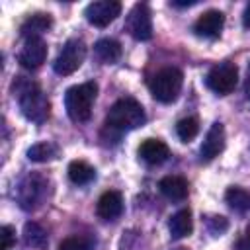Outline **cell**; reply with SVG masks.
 Returning <instances> with one entry per match:
<instances>
[{"mask_svg":"<svg viewBox=\"0 0 250 250\" xmlns=\"http://www.w3.org/2000/svg\"><path fill=\"white\" fill-rule=\"evenodd\" d=\"M14 96L18 98L20 109L25 119L33 123H43L49 117V100L35 82L18 76L14 82Z\"/></svg>","mask_w":250,"mask_h":250,"instance_id":"1","label":"cell"},{"mask_svg":"<svg viewBox=\"0 0 250 250\" xmlns=\"http://www.w3.org/2000/svg\"><path fill=\"white\" fill-rule=\"evenodd\" d=\"M145 121H146V113L143 105L135 98H121L109 107L105 117V129L121 135L123 131H133L143 127Z\"/></svg>","mask_w":250,"mask_h":250,"instance_id":"2","label":"cell"},{"mask_svg":"<svg viewBox=\"0 0 250 250\" xmlns=\"http://www.w3.org/2000/svg\"><path fill=\"white\" fill-rule=\"evenodd\" d=\"M98 96V84L96 82H84L78 86H72L64 94V107L72 121L84 123L92 115V104Z\"/></svg>","mask_w":250,"mask_h":250,"instance_id":"3","label":"cell"},{"mask_svg":"<svg viewBox=\"0 0 250 250\" xmlns=\"http://www.w3.org/2000/svg\"><path fill=\"white\" fill-rule=\"evenodd\" d=\"M184 84V74L182 70L174 68V66H166L162 70H158L152 80H150V94L154 96V100L162 102V104H170L178 98L180 90Z\"/></svg>","mask_w":250,"mask_h":250,"instance_id":"4","label":"cell"},{"mask_svg":"<svg viewBox=\"0 0 250 250\" xmlns=\"http://www.w3.org/2000/svg\"><path fill=\"white\" fill-rule=\"evenodd\" d=\"M84 57H86L84 41L78 39V37H72L59 51V55H57V59L53 62V68H55L57 74L68 76V74H72V72H76L80 68V64L84 62Z\"/></svg>","mask_w":250,"mask_h":250,"instance_id":"5","label":"cell"},{"mask_svg":"<svg viewBox=\"0 0 250 250\" xmlns=\"http://www.w3.org/2000/svg\"><path fill=\"white\" fill-rule=\"evenodd\" d=\"M125 29L129 35L137 41H148L152 37V20H150V10L146 4H135L125 20Z\"/></svg>","mask_w":250,"mask_h":250,"instance_id":"6","label":"cell"},{"mask_svg":"<svg viewBox=\"0 0 250 250\" xmlns=\"http://www.w3.org/2000/svg\"><path fill=\"white\" fill-rule=\"evenodd\" d=\"M236 80H238V68L232 62H221V64L213 66L205 78L209 90H213L219 96L230 94L236 86Z\"/></svg>","mask_w":250,"mask_h":250,"instance_id":"7","label":"cell"},{"mask_svg":"<svg viewBox=\"0 0 250 250\" xmlns=\"http://www.w3.org/2000/svg\"><path fill=\"white\" fill-rule=\"evenodd\" d=\"M121 14V4L117 0H98L90 2L84 10L86 20L96 25V27H105L109 25L117 16Z\"/></svg>","mask_w":250,"mask_h":250,"instance_id":"8","label":"cell"},{"mask_svg":"<svg viewBox=\"0 0 250 250\" xmlns=\"http://www.w3.org/2000/svg\"><path fill=\"white\" fill-rule=\"evenodd\" d=\"M45 188L47 182L41 176H27L18 189V201L23 209H33L41 203V199L45 197Z\"/></svg>","mask_w":250,"mask_h":250,"instance_id":"9","label":"cell"},{"mask_svg":"<svg viewBox=\"0 0 250 250\" xmlns=\"http://www.w3.org/2000/svg\"><path fill=\"white\" fill-rule=\"evenodd\" d=\"M47 59V45L41 37H29L25 39L20 55H18V62L23 66V68H39Z\"/></svg>","mask_w":250,"mask_h":250,"instance_id":"10","label":"cell"},{"mask_svg":"<svg viewBox=\"0 0 250 250\" xmlns=\"http://www.w3.org/2000/svg\"><path fill=\"white\" fill-rule=\"evenodd\" d=\"M223 148H225V127H223V123L215 121L209 127V131L201 143V148H199L201 160H213L215 156H219L223 152Z\"/></svg>","mask_w":250,"mask_h":250,"instance_id":"11","label":"cell"},{"mask_svg":"<svg viewBox=\"0 0 250 250\" xmlns=\"http://www.w3.org/2000/svg\"><path fill=\"white\" fill-rule=\"evenodd\" d=\"M223 25H225V16H223V12H219V10H207V12H203V14L195 20L193 31H195L199 37H209V39H213V37H217V35L221 33Z\"/></svg>","mask_w":250,"mask_h":250,"instance_id":"12","label":"cell"},{"mask_svg":"<svg viewBox=\"0 0 250 250\" xmlns=\"http://www.w3.org/2000/svg\"><path fill=\"white\" fill-rule=\"evenodd\" d=\"M139 156L146 162V164H162L168 156H170V148L164 141L160 139H145L139 146Z\"/></svg>","mask_w":250,"mask_h":250,"instance_id":"13","label":"cell"},{"mask_svg":"<svg viewBox=\"0 0 250 250\" xmlns=\"http://www.w3.org/2000/svg\"><path fill=\"white\" fill-rule=\"evenodd\" d=\"M96 211H98V215H100L104 221H113V219H117V217L121 215V211H123V197H121V193L115 191V189H109V191L102 193L100 199H98Z\"/></svg>","mask_w":250,"mask_h":250,"instance_id":"14","label":"cell"},{"mask_svg":"<svg viewBox=\"0 0 250 250\" xmlns=\"http://www.w3.org/2000/svg\"><path fill=\"white\" fill-rule=\"evenodd\" d=\"M158 188H160L162 195L168 197V199H172V201H182L189 193L188 180H184L182 176H166V178L160 180Z\"/></svg>","mask_w":250,"mask_h":250,"instance_id":"15","label":"cell"},{"mask_svg":"<svg viewBox=\"0 0 250 250\" xmlns=\"http://www.w3.org/2000/svg\"><path fill=\"white\" fill-rule=\"evenodd\" d=\"M168 229H170V236L172 238H184L193 230V221H191V211L189 209H180L178 213H174L168 221Z\"/></svg>","mask_w":250,"mask_h":250,"instance_id":"16","label":"cell"},{"mask_svg":"<svg viewBox=\"0 0 250 250\" xmlns=\"http://www.w3.org/2000/svg\"><path fill=\"white\" fill-rule=\"evenodd\" d=\"M94 53H96V57H98L102 62L113 64V62L119 61V57H121V45H119V41L105 37V39H100V41L94 45Z\"/></svg>","mask_w":250,"mask_h":250,"instance_id":"17","label":"cell"},{"mask_svg":"<svg viewBox=\"0 0 250 250\" xmlns=\"http://www.w3.org/2000/svg\"><path fill=\"white\" fill-rule=\"evenodd\" d=\"M96 178L94 166H90L86 160H72L68 164V180L76 186H86Z\"/></svg>","mask_w":250,"mask_h":250,"instance_id":"18","label":"cell"},{"mask_svg":"<svg viewBox=\"0 0 250 250\" xmlns=\"http://www.w3.org/2000/svg\"><path fill=\"white\" fill-rule=\"evenodd\" d=\"M51 18L49 16H45V14H33V16H29L23 23H21V27H20V31H21V35L25 37V39H29V37H39L43 31H47L49 27H51Z\"/></svg>","mask_w":250,"mask_h":250,"instance_id":"19","label":"cell"},{"mask_svg":"<svg viewBox=\"0 0 250 250\" xmlns=\"http://www.w3.org/2000/svg\"><path fill=\"white\" fill-rule=\"evenodd\" d=\"M225 199L236 211H248L250 209V193L242 188H236V186L229 188L227 193H225Z\"/></svg>","mask_w":250,"mask_h":250,"instance_id":"20","label":"cell"},{"mask_svg":"<svg viewBox=\"0 0 250 250\" xmlns=\"http://www.w3.org/2000/svg\"><path fill=\"white\" fill-rule=\"evenodd\" d=\"M57 156V148L51 143H37L27 150V158L31 162H49Z\"/></svg>","mask_w":250,"mask_h":250,"instance_id":"21","label":"cell"},{"mask_svg":"<svg viewBox=\"0 0 250 250\" xmlns=\"http://www.w3.org/2000/svg\"><path fill=\"white\" fill-rule=\"evenodd\" d=\"M23 238L33 248H43L47 244V232L37 223H27L23 229Z\"/></svg>","mask_w":250,"mask_h":250,"instance_id":"22","label":"cell"},{"mask_svg":"<svg viewBox=\"0 0 250 250\" xmlns=\"http://www.w3.org/2000/svg\"><path fill=\"white\" fill-rule=\"evenodd\" d=\"M176 133L184 143H189L191 139H195V135L199 133V123L195 117H184L178 121L176 125Z\"/></svg>","mask_w":250,"mask_h":250,"instance_id":"23","label":"cell"},{"mask_svg":"<svg viewBox=\"0 0 250 250\" xmlns=\"http://www.w3.org/2000/svg\"><path fill=\"white\" fill-rule=\"evenodd\" d=\"M59 250H92V242L84 236H68L59 244Z\"/></svg>","mask_w":250,"mask_h":250,"instance_id":"24","label":"cell"},{"mask_svg":"<svg viewBox=\"0 0 250 250\" xmlns=\"http://www.w3.org/2000/svg\"><path fill=\"white\" fill-rule=\"evenodd\" d=\"M0 236H2V250H10L12 244H14V240H16L14 229H12L10 225H4V227L0 229Z\"/></svg>","mask_w":250,"mask_h":250,"instance_id":"25","label":"cell"},{"mask_svg":"<svg viewBox=\"0 0 250 250\" xmlns=\"http://www.w3.org/2000/svg\"><path fill=\"white\" fill-rule=\"evenodd\" d=\"M207 227H209V230H211L213 234H221V232L227 230L229 223H227L225 217H211V219L207 221Z\"/></svg>","mask_w":250,"mask_h":250,"instance_id":"26","label":"cell"},{"mask_svg":"<svg viewBox=\"0 0 250 250\" xmlns=\"http://www.w3.org/2000/svg\"><path fill=\"white\" fill-rule=\"evenodd\" d=\"M197 0H174L172 4L174 6H178V8H184V6H193Z\"/></svg>","mask_w":250,"mask_h":250,"instance_id":"27","label":"cell"},{"mask_svg":"<svg viewBox=\"0 0 250 250\" xmlns=\"http://www.w3.org/2000/svg\"><path fill=\"white\" fill-rule=\"evenodd\" d=\"M242 23H244V27H250V4L246 6V10L242 14Z\"/></svg>","mask_w":250,"mask_h":250,"instance_id":"28","label":"cell"},{"mask_svg":"<svg viewBox=\"0 0 250 250\" xmlns=\"http://www.w3.org/2000/svg\"><path fill=\"white\" fill-rule=\"evenodd\" d=\"M244 94H246V98L250 102V70H248V76H246V82H244Z\"/></svg>","mask_w":250,"mask_h":250,"instance_id":"29","label":"cell"},{"mask_svg":"<svg viewBox=\"0 0 250 250\" xmlns=\"http://www.w3.org/2000/svg\"><path fill=\"white\" fill-rule=\"evenodd\" d=\"M248 236H250V229H248Z\"/></svg>","mask_w":250,"mask_h":250,"instance_id":"30","label":"cell"}]
</instances>
